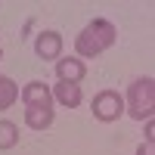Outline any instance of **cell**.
<instances>
[{"mask_svg": "<svg viewBox=\"0 0 155 155\" xmlns=\"http://www.w3.org/2000/svg\"><path fill=\"white\" fill-rule=\"evenodd\" d=\"M115 41H118V28H115L109 19H93L74 37V53H78V59H96L99 53H106Z\"/></svg>", "mask_w": 155, "mask_h": 155, "instance_id": "obj_1", "label": "cell"}, {"mask_svg": "<svg viewBox=\"0 0 155 155\" xmlns=\"http://www.w3.org/2000/svg\"><path fill=\"white\" fill-rule=\"evenodd\" d=\"M0 59H3V44H0Z\"/></svg>", "mask_w": 155, "mask_h": 155, "instance_id": "obj_13", "label": "cell"}, {"mask_svg": "<svg viewBox=\"0 0 155 155\" xmlns=\"http://www.w3.org/2000/svg\"><path fill=\"white\" fill-rule=\"evenodd\" d=\"M90 112H93L96 121L112 124V121H118L124 115V96L118 90H99V93L90 99Z\"/></svg>", "mask_w": 155, "mask_h": 155, "instance_id": "obj_3", "label": "cell"}, {"mask_svg": "<svg viewBox=\"0 0 155 155\" xmlns=\"http://www.w3.org/2000/svg\"><path fill=\"white\" fill-rule=\"evenodd\" d=\"M152 137H155V121H146V137H143V143H152Z\"/></svg>", "mask_w": 155, "mask_h": 155, "instance_id": "obj_11", "label": "cell"}, {"mask_svg": "<svg viewBox=\"0 0 155 155\" xmlns=\"http://www.w3.org/2000/svg\"><path fill=\"white\" fill-rule=\"evenodd\" d=\"M53 121H56V109H53V106H44V109H25V127H28V130L44 134Z\"/></svg>", "mask_w": 155, "mask_h": 155, "instance_id": "obj_8", "label": "cell"}, {"mask_svg": "<svg viewBox=\"0 0 155 155\" xmlns=\"http://www.w3.org/2000/svg\"><path fill=\"white\" fill-rule=\"evenodd\" d=\"M124 115H130L134 121H152L155 115V81L149 74L134 78L124 96Z\"/></svg>", "mask_w": 155, "mask_h": 155, "instance_id": "obj_2", "label": "cell"}, {"mask_svg": "<svg viewBox=\"0 0 155 155\" xmlns=\"http://www.w3.org/2000/svg\"><path fill=\"white\" fill-rule=\"evenodd\" d=\"M137 155H155V152H152V143H140V146H137Z\"/></svg>", "mask_w": 155, "mask_h": 155, "instance_id": "obj_12", "label": "cell"}, {"mask_svg": "<svg viewBox=\"0 0 155 155\" xmlns=\"http://www.w3.org/2000/svg\"><path fill=\"white\" fill-rule=\"evenodd\" d=\"M19 99L25 109H44V106H53V93H50V84L44 81H28L19 90Z\"/></svg>", "mask_w": 155, "mask_h": 155, "instance_id": "obj_5", "label": "cell"}, {"mask_svg": "<svg viewBox=\"0 0 155 155\" xmlns=\"http://www.w3.org/2000/svg\"><path fill=\"white\" fill-rule=\"evenodd\" d=\"M34 56L37 59H44V62H56L62 56V34L53 31V28H47L34 37Z\"/></svg>", "mask_w": 155, "mask_h": 155, "instance_id": "obj_4", "label": "cell"}, {"mask_svg": "<svg viewBox=\"0 0 155 155\" xmlns=\"http://www.w3.org/2000/svg\"><path fill=\"white\" fill-rule=\"evenodd\" d=\"M87 78V62L78 56H59L56 59V81L65 84H81Z\"/></svg>", "mask_w": 155, "mask_h": 155, "instance_id": "obj_6", "label": "cell"}, {"mask_svg": "<svg viewBox=\"0 0 155 155\" xmlns=\"http://www.w3.org/2000/svg\"><path fill=\"white\" fill-rule=\"evenodd\" d=\"M16 146H19V124H12L9 118H0V152Z\"/></svg>", "mask_w": 155, "mask_h": 155, "instance_id": "obj_9", "label": "cell"}, {"mask_svg": "<svg viewBox=\"0 0 155 155\" xmlns=\"http://www.w3.org/2000/svg\"><path fill=\"white\" fill-rule=\"evenodd\" d=\"M50 93H53V102H59V106H65V109H78L84 102V93H81V84H65V81H59L50 87Z\"/></svg>", "mask_w": 155, "mask_h": 155, "instance_id": "obj_7", "label": "cell"}, {"mask_svg": "<svg viewBox=\"0 0 155 155\" xmlns=\"http://www.w3.org/2000/svg\"><path fill=\"white\" fill-rule=\"evenodd\" d=\"M16 99H19V84L12 81L9 74H0V112L9 109Z\"/></svg>", "mask_w": 155, "mask_h": 155, "instance_id": "obj_10", "label": "cell"}]
</instances>
